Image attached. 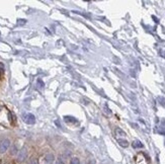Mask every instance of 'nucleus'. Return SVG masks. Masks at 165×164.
<instances>
[{
	"label": "nucleus",
	"mask_w": 165,
	"mask_h": 164,
	"mask_svg": "<svg viewBox=\"0 0 165 164\" xmlns=\"http://www.w3.org/2000/svg\"><path fill=\"white\" fill-rule=\"evenodd\" d=\"M28 157V150L27 148L24 147L20 150H18V153H17V161L18 162H24L25 159Z\"/></svg>",
	"instance_id": "nucleus-1"
},
{
	"label": "nucleus",
	"mask_w": 165,
	"mask_h": 164,
	"mask_svg": "<svg viewBox=\"0 0 165 164\" xmlns=\"http://www.w3.org/2000/svg\"><path fill=\"white\" fill-rule=\"evenodd\" d=\"M10 147V141L8 139H3L0 142V154H3L8 150V148Z\"/></svg>",
	"instance_id": "nucleus-2"
},
{
	"label": "nucleus",
	"mask_w": 165,
	"mask_h": 164,
	"mask_svg": "<svg viewBox=\"0 0 165 164\" xmlns=\"http://www.w3.org/2000/svg\"><path fill=\"white\" fill-rule=\"evenodd\" d=\"M24 123H27L28 125H33L36 123V118H35V115L32 114H27L24 115Z\"/></svg>",
	"instance_id": "nucleus-3"
},
{
	"label": "nucleus",
	"mask_w": 165,
	"mask_h": 164,
	"mask_svg": "<svg viewBox=\"0 0 165 164\" xmlns=\"http://www.w3.org/2000/svg\"><path fill=\"white\" fill-rule=\"evenodd\" d=\"M55 160V156L53 154H47L46 156H45V162H46L47 164H52L54 162Z\"/></svg>",
	"instance_id": "nucleus-4"
},
{
	"label": "nucleus",
	"mask_w": 165,
	"mask_h": 164,
	"mask_svg": "<svg viewBox=\"0 0 165 164\" xmlns=\"http://www.w3.org/2000/svg\"><path fill=\"white\" fill-rule=\"evenodd\" d=\"M118 143H119V145H121L122 147H124V148H127L129 146V142L127 140H123V139H119L118 140Z\"/></svg>",
	"instance_id": "nucleus-5"
},
{
	"label": "nucleus",
	"mask_w": 165,
	"mask_h": 164,
	"mask_svg": "<svg viewBox=\"0 0 165 164\" xmlns=\"http://www.w3.org/2000/svg\"><path fill=\"white\" fill-rule=\"evenodd\" d=\"M37 88H40V89H43V88H44L45 83L42 81V79H37Z\"/></svg>",
	"instance_id": "nucleus-6"
},
{
	"label": "nucleus",
	"mask_w": 165,
	"mask_h": 164,
	"mask_svg": "<svg viewBox=\"0 0 165 164\" xmlns=\"http://www.w3.org/2000/svg\"><path fill=\"white\" fill-rule=\"evenodd\" d=\"M132 145H133L134 148H142L143 147V144H142L141 142H139V141H134Z\"/></svg>",
	"instance_id": "nucleus-7"
},
{
	"label": "nucleus",
	"mask_w": 165,
	"mask_h": 164,
	"mask_svg": "<svg viewBox=\"0 0 165 164\" xmlns=\"http://www.w3.org/2000/svg\"><path fill=\"white\" fill-rule=\"evenodd\" d=\"M70 164H80V160L78 157H73L70 160Z\"/></svg>",
	"instance_id": "nucleus-8"
},
{
	"label": "nucleus",
	"mask_w": 165,
	"mask_h": 164,
	"mask_svg": "<svg viewBox=\"0 0 165 164\" xmlns=\"http://www.w3.org/2000/svg\"><path fill=\"white\" fill-rule=\"evenodd\" d=\"M115 134H117V135H119V136H122V137H125L126 136V133L124 132V131H122V130L119 129V128L115 129Z\"/></svg>",
	"instance_id": "nucleus-9"
},
{
	"label": "nucleus",
	"mask_w": 165,
	"mask_h": 164,
	"mask_svg": "<svg viewBox=\"0 0 165 164\" xmlns=\"http://www.w3.org/2000/svg\"><path fill=\"white\" fill-rule=\"evenodd\" d=\"M17 153H18V151H17L16 147L13 146L12 148H11V150H10V154H11V155H15V154H17Z\"/></svg>",
	"instance_id": "nucleus-10"
},
{
	"label": "nucleus",
	"mask_w": 165,
	"mask_h": 164,
	"mask_svg": "<svg viewBox=\"0 0 165 164\" xmlns=\"http://www.w3.org/2000/svg\"><path fill=\"white\" fill-rule=\"evenodd\" d=\"M4 65L2 64V63H0V75H2L3 73H4Z\"/></svg>",
	"instance_id": "nucleus-11"
},
{
	"label": "nucleus",
	"mask_w": 165,
	"mask_h": 164,
	"mask_svg": "<svg viewBox=\"0 0 165 164\" xmlns=\"http://www.w3.org/2000/svg\"><path fill=\"white\" fill-rule=\"evenodd\" d=\"M17 21H18V22H17L18 25H22V24H27V20H25V19H18Z\"/></svg>",
	"instance_id": "nucleus-12"
},
{
	"label": "nucleus",
	"mask_w": 165,
	"mask_h": 164,
	"mask_svg": "<svg viewBox=\"0 0 165 164\" xmlns=\"http://www.w3.org/2000/svg\"><path fill=\"white\" fill-rule=\"evenodd\" d=\"M29 164H39V161H37V158H32L31 161H29Z\"/></svg>",
	"instance_id": "nucleus-13"
},
{
	"label": "nucleus",
	"mask_w": 165,
	"mask_h": 164,
	"mask_svg": "<svg viewBox=\"0 0 165 164\" xmlns=\"http://www.w3.org/2000/svg\"><path fill=\"white\" fill-rule=\"evenodd\" d=\"M55 164H65V163L63 162L62 160H60V159H59V160H57V161H56V163H55Z\"/></svg>",
	"instance_id": "nucleus-14"
},
{
	"label": "nucleus",
	"mask_w": 165,
	"mask_h": 164,
	"mask_svg": "<svg viewBox=\"0 0 165 164\" xmlns=\"http://www.w3.org/2000/svg\"><path fill=\"white\" fill-rule=\"evenodd\" d=\"M0 35H1V33H0Z\"/></svg>",
	"instance_id": "nucleus-15"
}]
</instances>
